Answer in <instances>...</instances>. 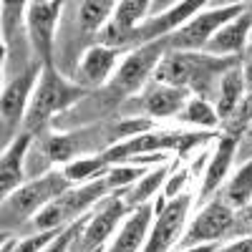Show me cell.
<instances>
[{"instance_id":"cell-1","label":"cell","mask_w":252,"mask_h":252,"mask_svg":"<svg viewBox=\"0 0 252 252\" xmlns=\"http://www.w3.org/2000/svg\"><path fill=\"white\" fill-rule=\"evenodd\" d=\"M245 10H247L245 3H232V5H222V8H215V10H204V13L194 15L189 23H184L174 35L166 38V46L179 48V51L204 48L222 26H227L229 20H235Z\"/></svg>"},{"instance_id":"cell-23","label":"cell","mask_w":252,"mask_h":252,"mask_svg":"<svg viewBox=\"0 0 252 252\" xmlns=\"http://www.w3.org/2000/svg\"><path fill=\"white\" fill-rule=\"evenodd\" d=\"M114 10H116V3H111V0H86V3H81V10H78L81 28L91 33L98 31L111 18Z\"/></svg>"},{"instance_id":"cell-33","label":"cell","mask_w":252,"mask_h":252,"mask_svg":"<svg viewBox=\"0 0 252 252\" xmlns=\"http://www.w3.org/2000/svg\"><path fill=\"white\" fill-rule=\"evenodd\" d=\"M220 245L217 242H209V245H197V247H189V250H179V252H215Z\"/></svg>"},{"instance_id":"cell-17","label":"cell","mask_w":252,"mask_h":252,"mask_svg":"<svg viewBox=\"0 0 252 252\" xmlns=\"http://www.w3.org/2000/svg\"><path fill=\"white\" fill-rule=\"evenodd\" d=\"M237 136H222L217 144V152L212 157V161L207 164V172H204V182H202V197H209L215 189L222 184V179L227 177L229 166H232L235 157H237Z\"/></svg>"},{"instance_id":"cell-28","label":"cell","mask_w":252,"mask_h":252,"mask_svg":"<svg viewBox=\"0 0 252 252\" xmlns=\"http://www.w3.org/2000/svg\"><path fill=\"white\" fill-rule=\"evenodd\" d=\"M46 154L53 161H68L76 154V144L71 139H66V136H51L46 141Z\"/></svg>"},{"instance_id":"cell-31","label":"cell","mask_w":252,"mask_h":252,"mask_svg":"<svg viewBox=\"0 0 252 252\" xmlns=\"http://www.w3.org/2000/svg\"><path fill=\"white\" fill-rule=\"evenodd\" d=\"M215 252H252V235H247L242 240H235V242H229V245H222Z\"/></svg>"},{"instance_id":"cell-35","label":"cell","mask_w":252,"mask_h":252,"mask_svg":"<svg viewBox=\"0 0 252 252\" xmlns=\"http://www.w3.org/2000/svg\"><path fill=\"white\" fill-rule=\"evenodd\" d=\"M250 51H252V40H250Z\"/></svg>"},{"instance_id":"cell-9","label":"cell","mask_w":252,"mask_h":252,"mask_svg":"<svg viewBox=\"0 0 252 252\" xmlns=\"http://www.w3.org/2000/svg\"><path fill=\"white\" fill-rule=\"evenodd\" d=\"M38 86V66L28 68L23 76H18L15 81H10L3 89V96H0V116H3V131H13L18 121L26 116L28 111V98L31 91H35Z\"/></svg>"},{"instance_id":"cell-25","label":"cell","mask_w":252,"mask_h":252,"mask_svg":"<svg viewBox=\"0 0 252 252\" xmlns=\"http://www.w3.org/2000/svg\"><path fill=\"white\" fill-rule=\"evenodd\" d=\"M179 119L184 124H192V126H212L220 124V116H217V109H212L204 98H189V103L184 106V111L179 114Z\"/></svg>"},{"instance_id":"cell-11","label":"cell","mask_w":252,"mask_h":252,"mask_svg":"<svg viewBox=\"0 0 252 252\" xmlns=\"http://www.w3.org/2000/svg\"><path fill=\"white\" fill-rule=\"evenodd\" d=\"M179 146V134H159V131H146L139 136H131L126 141H119L114 149H109L103 154L106 161H129L134 157H144V154H152L159 149H177Z\"/></svg>"},{"instance_id":"cell-4","label":"cell","mask_w":252,"mask_h":252,"mask_svg":"<svg viewBox=\"0 0 252 252\" xmlns=\"http://www.w3.org/2000/svg\"><path fill=\"white\" fill-rule=\"evenodd\" d=\"M129 212L121 192L116 197H106L89 220V224L81 229V235L76 237L73 242V252H94V250H101V245L111 237V232L116 229V224L124 220V215Z\"/></svg>"},{"instance_id":"cell-8","label":"cell","mask_w":252,"mask_h":252,"mask_svg":"<svg viewBox=\"0 0 252 252\" xmlns=\"http://www.w3.org/2000/svg\"><path fill=\"white\" fill-rule=\"evenodd\" d=\"M68 179L63 174H46L43 179H35L33 184L18 189L10 197V207L18 215H31L35 209H43L46 204H51L56 197H61L63 192H68Z\"/></svg>"},{"instance_id":"cell-27","label":"cell","mask_w":252,"mask_h":252,"mask_svg":"<svg viewBox=\"0 0 252 252\" xmlns=\"http://www.w3.org/2000/svg\"><path fill=\"white\" fill-rule=\"evenodd\" d=\"M91 215H94V212H86V215H81L78 220H73V222H71L66 229H63V232H61V235H58V237H56V240H53V242H51V245H48L43 252H68V250L73 247L76 237L81 235V229L89 224Z\"/></svg>"},{"instance_id":"cell-22","label":"cell","mask_w":252,"mask_h":252,"mask_svg":"<svg viewBox=\"0 0 252 252\" xmlns=\"http://www.w3.org/2000/svg\"><path fill=\"white\" fill-rule=\"evenodd\" d=\"M166 179V166H159V169H152L141 177V182L134 187V189H121V197L126 202V207H141L146 199H149L157 189L161 187V182Z\"/></svg>"},{"instance_id":"cell-6","label":"cell","mask_w":252,"mask_h":252,"mask_svg":"<svg viewBox=\"0 0 252 252\" xmlns=\"http://www.w3.org/2000/svg\"><path fill=\"white\" fill-rule=\"evenodd\" d=\"M235 224V212L232 207H227L224 202H209L207 207H202V212L197 215V220L189 224L187 235L179 240V250H189L197 245H209L217 242L229 227Z\"/></svg>"},{"instance_id":"cell-19","label":"cell","mask_w":252,"mask_h":252,"mask_svg":"<svg viewBox=\"0 0 252 252\" xmlns=\"http://www.w3.org/2000/svg\"><path fill=\"white\" fill-rule=\"evenodd\" d=\"M116 61H119V51L116 48L94 46L91 51H86V56H83V61H81V73H83V78H86L89 83H103L111 76Z\"/></svg>"},{"instance_id":"cell-13","label":"cell","mask_w":252,"mask_h":252,"mask_svg":"<svg viewBox=\"0 0 252 252\" xmlns=\"http://www.w3.org/2000/svg\"><path fill=\"white\" fill-rule=\"evenodd\" d=\"M250 31H252V8L247 5V10L242 15H237L235 20H229L227 26H222L204 48H207V53H212V56L240 53L245 48V43H247Z\"/></svg>"},{"instance_id":"cell-20","label":"cell","mask_w":252,"mask_h":252,"mask_svg":"<svg viewBox=\"0 0 252 252\" xmlns=\"http://www.w3.org/2000/svg\"><path fill=\"white\" fill-rule=\"evenodd\" d=\"M245 94V73L242 68H229L222 78V86H220V101H217V116L227 119L232 116L237 103Z\"/></svg>"},{"instance_id":"cell-21","label":"cell","mask_w":252,"mask_h":252,"mask_svg":"<svg viewBox=\"0 0 252 252\" xmlns=\"http://www.w3.org/2000/svg\"><path fill=\"white\" fill-rule=\"evenodd\" d=\"M189 71H192V63L182 56H164L159 61V66L154 71V78L166 86H179L184 89V83L189 81Z\"/></svg>"},{"instance_id":"cell-2","label":"cell","mask_w":252,"mask_h":252,"mask_svg":"<svg viewBox=\"0 0 252 252\" xmlns=\"http://www.w3.org/2000/svg\"><path fill=\"white\" fill-rule=\"evenodd\" d=\"M109 187L106 179H94L89 187L81 189H68L61 197H56L51 204H46L40 212L35 215V227L38 229H53V227H66L73 220H78V212H86V207L96 202Z\"/></svg>"},{"instance_id":"cell-10","label":"cell","mask_w":252,"mask_h":252,"mask_svg":"<svg viewBox=\"0 0 252 252\" xmlns=\"http://www.w3.org/2000/svg\"><path fill=\"white\" fill-rule=\"evenodd\" d=\"M58 13H61V3H31L26 10L31 38H33L38 53L43 56L46 66H53L51 56H53V31H56Z\"/></svg>"},{"instance_id":"cell-14","label":"cell","mask_w":252,"mask_h":252,"mask_svg":"<svg viewBox=\"0 0 252 252\" xmlns=\"http://www.w3.org/2000/svg\"><path fill=\"white\" fill-rule=\"evenodd\" d=\"M149 220H152V204L136 207V212L124 222L121 232L116 235L114 245L103 252H141L146 245V232H149Z\"/></svg>"},{"instance_id":"cell-29","label":"cell","mask_w":252,"mask_h":252,"mask_svg":"<svg viewBox=\"0 0 252 252\" xmlns=\"http://www.w3.org/2000/svg\"><path fill=\"white\" fill-rule=\"evenodd\" d=\"M146 174L144 166H116V169H109V187H126V184H131L136 179H141Z\"/></svg>"},{"instance_id":"cell-7","label":"cell","mask_w":252,"mask_h":252,"mask_svg":"<svg viewBox=\"0 0 252 252\" xmlns=\"http://www.w3.org/2000/svg\"><path fill=\"white\" fill-rule=\"evenodd\" d=\"M161 46H166L164 40H154V43H146V46H141L139 51H134L131 56H126V58L121 61V66H119L114 81H111L114 89L129 91V94L136 91L141 83L157 71L159 61L164 58V56H161Z\"/></svg>"},{"instance_id":"cell-15","label":"cell","mask_w":252,"mask_h":252,"mask_svg":"<svg viewBox=\"0 0 252 252\" xmlns=\"http://www.w3.org/2000/svg\"><path fill=\"white\" fill-rule=\"evenodd\" d=\"M202 5H204V3H192V0L172 5V10H166L164 15L154 18L152 23H144V26L139 28V38H141V40H152V43H154V40H159V35L169 33V31H179L184 23H189V20L197 15V10H199Z\"/></svg>"},{"instance_id":"cell-36","label":"cell","mask_w":252,"mask_h":252,"mask_svg":"<svg viewBox=\"0 0 252 252\" xmlns=\"http://www.w3.org/2000/svg\"><path fill=\"white\" fill-rule=\"evenodd\" d=\"M94 252H103V250H94Z\"/></svg>"},{"instance_id":"cell-32","label":"cell","mask_w":252,"mask_h":252,"mask_svg":"<svg viewBox=\"0 0 252 252\" xmlns=\"http://www.w3.org/2000/svg\"><path fill=\"white\" fill-rule=\"evenodd\" d=\"M237 152H245L247 159H252V124L247 126V131L240 136V144H237Z\"/></svg>"},{"instance_id":"cell-24","label":"cell","mask_w":252,"mask_h":252,"mask_svg":"<svg viewBox=\"0 0 252 252\" xmlns=\"http://www.w3.org/2000/svg\"><path fill=\"white\" fill-rule=\"evenodd\" d=\"M227 202L232 207H247L252 202V159H247L227 184Z\"/></svg>"},{"instance_id":"cell-34","label":"cell","mask_w":252,"mask_h":252,"mask_svg":"<svg viewBox=\"0 0 252 252\" xmlns=\"http://www.w3.org/2000/svg\"><path fill=\"white\" fill-rule=\"evenodd\" d=\"M247 220H250V222H252V204H250V207H247Z\"/></svg>"},{"instance_id":"cell-26","label":"cell","mask_w":252,"mask_h":252,"mask_svg":"<svg viewBox=\"0 0 252 252\" xmlns=\"http://www.w3.org/2000/svg\"><path fill=\"white\" fill-rule=\"evenodd\" d=\"M106 159L103 157H94V159H78V161H71L66 169H63V177H66L71 184L76 182H86V179H94L96 174H101L106 169Z\"/></svg>"},{"instance_id":"cell-16","label":"cell","mask_w":252,"mask_h":252,"mask_svg":"<svg viewBox=\"0 0 252 252\" xmlns=\"http://www.w3.org/2000/svg\"><path fill=\"white\" fill-rule=\"evenodd\" d=\"M28 146H31V131L20 134L3 154V161H0V189H3L5 199L23 182V159H26Z\"/></svg>"},{"instance_id":"cell-18","label":"cell","mask_w":252,"mask_h":252,"mask_svg":"<svg viewBox=\"0 0 252 252\" xmlns=\"http://www.w3.org/2000/svg\"><path fill=\"white\" fill-rule=\"evenodd\" d=\"M189 91L179 89V86H157L146 94L144 106L152 116L157 119H169V116H179L184 111V106L189 103Z\"/></svg>"},{"instance_id":"cell-12","label":"cell","mask_w":252,"mask_h":252,"mask_svg":"<svg viewBox=\"0 0 252 252\" xmlns=\"http://www.w3.org/2000/svg\"><path fill=\"white\" fill-rule=\"evenodd\" d=\"M149 8H152L149 0H124V3H116L114 20L106 26L103 38L114 46L121 43V40H126L131 35V31H139V23L152 13Z\"/></svg>"},{"instance_id":"cell-3","label":"cell","mask_w":252,"mask_h":252,"mask_svg":"<svg viewBox=\"0 0 252 252\" xmlns=\"http://www.w3.org/2000/svg\"><path fill=\"white\" fill-rule=\"evenodd\" d=\"M76 98H81V89H71L68 83L53 71V66H43V73H40L38 86H35L33 98H31V106L26 111L28 126L46 121L53 111L68 106Z\"/></svg>"},{"instance_id":"cell-5","label":"cell","mask_w":252,"mask_h":252,"mask_svg":"<svg viewBox=\"0 0 252 252\" xmlns=\"http://www.w3.org/2000/svg\"><path fill=\"white\" fill-rule=\"evenodd\" d=\"M189 204H192V194L182 192L174 199L166 202L157 215V222L152 227V235L146 237V245L141 252H172V247L177 245V237L184 227Z\"/></svg>"},{"instance_id":"cell-30","label":"cell","mask_w":252,"mask_h":252,"mask_svg":"<svg viewBox=\"0 0 252 252\" xmlns=\"http://www.w3.org/2000/svg\"><path fill=\"white\" fill-rule=\"evenodd\" d=\"M146 131H154V121H152V119H134V121L119 124V129H116V136L126 141V139H131V136L146 134Z\"/></svg>"}]
</instances>
